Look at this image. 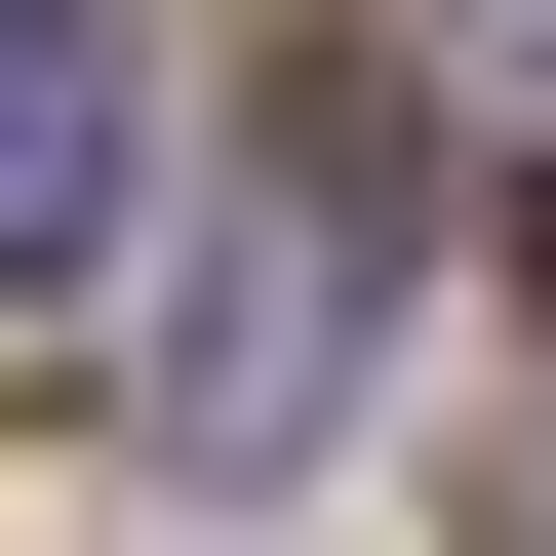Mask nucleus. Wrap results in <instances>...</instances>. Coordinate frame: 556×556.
I'll use <instances>...</instances> for the list:
<instances>
[{
    "instance_id": "f257e3e1",
    "label": "nucleus",
    "mask_w": 556,
    "mask_h": 556,
    "mask_svg": "<svg viewBox=\"0 0 556 556\" xmlns=\"http://www.w3.org/2000/svg\"><path fill=\"white\" fill-rule=\"evenodd\" d=\"M397 239H438V119H397V80H278V160L199 199L160 438H199V477H318V438H358V358H397Z\"/></svg>"
},
{
    "instance_id": "f03ea898",
    "label": "nucleus",
    "mask_w": 556,
    "mask_h": 556,
    "mask_svg": "<svg viewBox=\"0 0 556 556\" xmlns=\"http://www.w3.org/2000/svg\"><path fill=\"white\" fill-rule=\"evenodd\" d=\"M119 239V0H0V318Z\"/></svg>"
}]
</instances>
